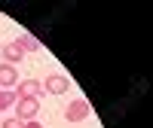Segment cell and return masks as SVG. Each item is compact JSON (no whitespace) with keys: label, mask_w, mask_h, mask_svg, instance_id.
<instances>
[{"label":"cell","mask_w":153,"mask_h":128,"mask_svg":"<svg viewBox=\"0 0 153 128\" xmlns=\"http://www.w3.org/2000/svg\"><path fill=\"white\" fill-rule=\"evenodd\" d=\"M12 85H19V70L12 64H0V88L12 92Z\"/></svg>","instance_id":"cell-5"},{"label":"cell","mask_w":153,"mask_h":128,"mask_svg":"<svg viewBox=\"0 0 153 128\" xmlns=\"http://www.w3.org/2000/svg\"><path fill=\"white\" fill-rule=\"evenodd\" d=\"M0 128H22V122H19L16 116H9V119H3V125H0Z\"/></svg>","instance_id":"cell-9"},{"label":"cell","mask_w":153,"mask_h":128,"mask_svg":"<svg viewBox=\"0 0 153 128\" xmlns=\"http://www.w3.org/2000/svg\"><path fill=\"white\" fill-rule=\"evenodd\" d=\"M16 92V98L22 101V98H37L43 92V85H40V79H19V85L12 88Z\"/></svg>","instance_id":"cell-4"},{"label":"cell","mask_w":153,"mask_h":128,"mask_svg":"<svg viewBox=\"0 0 153 128\" xmlns=\"http://www.w3.org/2000/svg\"><path fill=\"white\" fill-rule=\"evenodd\" d=\"M40 85H43V92H49V95H65L68 88H71V79H68L65 73H49Z\"/></svg>","instance_id":"cell-3"},{"label":"cell","mask_w":153,"mask_h":128,"mask_svg":"<svg viewBox=\"0 0 153 128\" xmlns=\"http://www.w3.org/2000/svg\"><path fill=\"white\" fill-rule=\"evenodd\" d=\"M16 92H3V88H0V113H6V110H12L16 107Z\"/></svg>","instance_id":"cell-8"},{"label":"cell","mask_w":153,"mask_h":128,"mask_svg":"<svg viewBox=\"0 0 153 128\" xmlns=\"http://www.w3.org/2000/svg\"><path fill=\"white\" fill-rule=\"evenodd\" d=\"M37 113H40V101H37V98H22V101H16V119H19L22 125H25V122H34Z\"/></svg>","instance_id":"cell-1"},{"label":"cell","mask_w":153,"mask_h":128,"mask_svg":"<svg viewBox=\"0 0 153 128\" xmlns=\"http://www.w3.org/2000/svg\"><path fill=\"white\" fill-rule=\"evenodd\" d=\"M16 43L22 46V52H40V40H37L34 34H22V37H16Z\"/></svg>","instance_id":"cell-7"},{"label":"cell","mask_w":153,"mask_h":128,"mask_svg":"<svg viewBox=\"0 0 153 128\" xmlns=\"http://www.w3.org/2000/svg\"><path fill=\"white\" fill-rule=\"evenodd\" d=\"M22 128H43V125H40V122H37V119H34V122H25Z\"/></svg>","instance_id":"cell-10"},{"label":"cell","mask_w":153,"mask_h":128,"mask_svg":"<svg viewBox=\"0 0 153 128\" xmlns=\"http://www.w3.org/2000/svg\"><path fill=\"white\" fill-rule=\"evenodd\" d=\"M89 113H92V110H89V101L86 98H74L71 104L65 107V119L68 122H83V119H89Z\"/></svg>","instance_id":"cell-2"},{"label":"cell","mask_w":153,"mask_h":128,"mask_svg":"<svg viewBox=\"0 0 153 128\" xmlns=\"http://www.w3.org/2000/svg\"><path fill=\"white\" fill-rule=\"evenodd\" d=\"M0 52H3V64H12V67H16V61H22V55H25V52H22V46H19L16 40L6 43Z\"/></svg>","instance_id":"cell-6"}]
</instances>
